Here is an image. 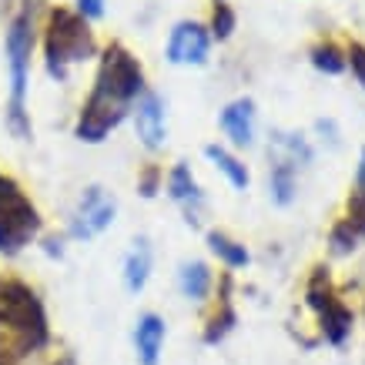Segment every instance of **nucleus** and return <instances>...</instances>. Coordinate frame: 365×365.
Instances as JSON below:
<instances>
[{"mask_svg":"<svg viewBox=\"0 0 365 365\" xmlns=\"http://www.w3.org/2000/svg\"><path fill=\"white\" fill-rule=\"evenodd\" d=\"M205 158H208L211 165H215L225 178H228V185H232V188L245 191L248 185H252V175H248V168H245L242 161L232 155V151H225L222 144H208V148H205Z\"/></svg>","mask_w":365,"mask_h":365,"instance_id":"nucleus-17","label":"nucleus"},{"mask_svg":"<svg viewBox=\"0 0 365 365\" xmlns=\"http://www.w3.org/2000/svg\"><path fill=\"white\" fill-rule=\"evenodd\" d=\"M222 131L228 134V141L235 148H248L255 141V101L252 98H235L232 104H225L222 118Z\"/></svg>","mask_w":365,"mask_h":365,"instance_id":"nucleus-12","label":"nucleus"},{"mask_svg":"<svg viewBox=\"0 0 365 365\" xmlns=\"http://www.w3.org/2000/svg\"><path fill=\"white\" fill-rule=\"evenodd\" d=\"M131 108H124L118 101L104 98L98 91H91L88 101L81 104V114H78V124H74V134L78 141H88V144H101L108 134L118 128V124L128 118Z\"/></svg>","mask_w":365,"mask_h":365,"instance_id":"nucleus-7","label":"nucleus"},{"mask_svg":"<svg viewBox=\"0 0 365 365\" xmlns=\"http://www.w3.org/2000/svg\"><path fill=\"white\" fill-rule=\"evenodd\" d=\"M78 14L84 21H98L104 14V0H78Z\"/></svg>","mask_w":365,"mask_h":365,"instance_id":"nucleus-27","label":"nucleus"},{"mask_svg":"<svg viewBox=\"0 0 365 365\" xmlns=\"http://www.w3.org/2000/svg\"><path fill=\"white\" fill-rule=\"evenodd\" d=\"M151 265H155V255H151V245L148 238H138L131 245V252L124 258V288L131 292V295H141L144 285H148V278H151Z\"/></svg>","mask_w":365,"mask_h":365,"instance_id":"nucleus-14","label":"nucleus"},{"mask_svg":"<svg viewBox=\"0 0 365 365\" xmlns=\"http://www.w3.org/2000/svg\"><path fill=\"white\" fill-rule=\"evenodd\" d=\"M41 235V211L11 175L0 171V255H21Z\"/></svg>","mask_w":365,"mask_h":365,"instance_id":"nucleus-4","label":"nucleus"},{"mask_svg":"<svg viewBox=\"0 0 365 365\" xmlns=\"http://www.w3.org/2000/svg\"><path fill=\"white\" fill-rule=\"evenodd\" d=\"M94 54H98V41H94L88 21H84L78 11H67V7L51 11L47 27H44L47 74L57 81H64L67 67L78 64V61H88V57H94Z\"/></svg>","mask_w":365,"mask_h":365,"instance_id":"nucleus-3","label":"nucleus"},{"mask_svg":"<svg viewBox=\"0 0 365 365\" xmlns=\"http://www.w3.org/2000/svg\"><path fill=\"white\" fill-rule=\"evenodd\" d=\"M178 288L181 295L191 302H208L211 288H215V272L208 268V262H181L178 268Z\"/></svg>","mask_w":365,"mask_h":365,"instance_id":"nucleus-15","label":"nucleus"},{"mask_svg":"<svg viewBox=\"0 0 365 365\" xmlns=\"http://www.w3.org/2000/svg\"><path fill=\"white\" fill-rule=\"evenodd\" d=\"M0 365H17V362H7V359H0Z\"/></svg>","mask_w":365,"mask_h":365,"instance_id":"nucleus-30","label":"nucleus"},{"mask_svg":"<svg viewBox=\"0 0 365 365\" xmlns=\"http://www.w3.org/2000/svg\"><path fill=\"white\" fill-rule=\"evenodd\" d=\"M228 288H232V278L225 275V292L218 295V305H215L208 325H205V335H201L205 345H218L225 335L235 329V322H238V315H235V309H232V299H228Z\"/></svg>","mask_w":365,"mask_h":365,"instance_id":"nucleus-16","label":"nucleus"},{"mask_svg":"<svg viewBox=\"0 0 365 365\" xmlns=\"http://www.w3.org/2000/svg\"><path fill=\"white\" fill-rule=\"evenodd\" d=\"M312 64L325 71V74H342L345 71V54L335 44H315L312 47Z\"/></svg>","mask_w":365,"mask_h":365,"instance_id":"nucleus-22","label":"nucleus"},{"mask_svg":"<svg viewBox=\"0 0 365 365\" xmlns=\"http://www.w3.org/2000/svg\"><path fill=\"white\" fill-rule=\"evenodd\" d=\"M208 248L211 255L222 262L225 268H245L248 262H252V255H248V248H245L238 238H232L228 232H208Z\"/></svg>","mask_w":365,"mask_h":365,"instance_id":"nucleus-18","label":"nucleus"},{"mask_svg":"<svg viewBox=\"0 0 365 365\" xmlns=\"http://www.w3.org/2000/svg\"><path fill=\"white\" fill-rule=\"evenodd\" d=\"M355 191L365 195V148H362V158H359V171H355Z\"/></svg>","mask_w":365,"mask_h":365,"instance_id":"nucleus-28","label":"nucleus"},{"mask_svg":"<svg viewBox=\"0 0 365 365\" xmlns=\"http://www.w3.org/2000/svg\"><path fill=\"white\" fill-rule=\"evenodd\" d=\"M165 188H168V195H171V201L185 208V215H188V225H198V208L205 205V195H201L198 178L191 175V168L185 165V161H178V165L168 171Z\"/></svg>","mask_w":365,"mask_h":365,"instance_id":"nucleus-11","label":"nucleus"},{"mask_svg":"<svg viewBox=\"0 0 365 365\" xmlns=\"http://www.w3.org/2000/svg\"><path fill=\"white\" fill-rule=\"evenodd\" d=\"M268 195L275 205H292L295 195H299V171L295 168H285V165H272L268 168Z\"/></svg>","mask_w":365,"mask_h":365,"instance_id":"nucleus-20","label":"nucleus"},{"mask_svg":"<svg viewBox=\"0 0 365 365\" xmlns=\"http://www.w3.org/2000/svg\"><path fill=\"white\" fill-rule=\"evenodd\" d=\"M104 98L118 101L124 108H134V101L141 98L144 91V67L141 61L128 51L124 44H108L101 51V64H98V78H94V88Z\"/></svg>","mask_w":365,"mask_h":365,"instance_id":"nucleus-5","label":"nucleus"},{"mask_svg":"<svg viewBox=\"0 0 365 365\" xmlns=\"http://www.w3.org/2000/svg\"><path fill=\"white\" fill-rule=\"evenodd\" d=\"M345 222L355 228V235L362 238L365 235V195H359V191H352V198H349V218Z\"/></svg>","mask_w":365,"mask_h":365,"instance_id":"nucleus-25","label":"nucleus"},{"mask_svg":"<svg viewBox=\"0 0 365 365\" xmlns=\"http://www.w3.org/2000/svg\"><path fill=\"white\" fill-rule=\"evenodd\" d=\"M51 365H78V362H74V355H57Z\"/></svg>","mask_w":365,"mask_h":365,"instance_id":"nucleus-29","label":"nucleus"},{"mask_svg":"<svg viewBox=\"0 0 365 365\" xmlns=\"http://www.w3.org/2000/svg\"><path fill=\"white\" fill-rule=\"evenodd\" d=\"M355 242H359V235H355V228H352L349 222H345V218H342L339 225H335L332 235H329V245H332V252H335V255H349V252L355 248Z\"/></svg>","mask_w":365,"mask_h":365,"instance_id":"nucleus-24","label":"nucleus"},{"mask_svg":"<svg viewBox=\"0 0 365 365\" xmlns=\"http://www.w3.org/2000/svg\"><path fill=\"white\" fill-rule=\"evenodd\" d=\"M51 342L44 302L37 288L17 275H0V359L21 362Z\"/></svg>","mask_w":365,"mask_h":365,"instance_id":"nucleus-1","label":"nucleus"},{"mask_svg":"<svg viewBox=\"0 0 365 365\" xmlns=\"http://www.w3.org/2000/svg\"><path fill=\"white\" fill-rule=\"evenodd\" d=\"M165 339H168V325L158 312H144L134 322V352L141 365H158L161 352H165Z\"/></svg>","mask_w":365,"mask_h":365,"instance_id":"nucleus-10","label":"nucleus"},{"mask_svg":"<svg viewBox=\"0 0 365 365\" xmlns=\"http://www.w3.org/2000/svg\"><path fill=\"white\" fill-rule=\"evenodd\" d=\"M235 24H238V17H235L232 4L215 0V7H211V24H208V34H211V37L228 41V37H232V31H235Z\"/></svg>","mask_w":365,"mask_h":365,"instance_id":"nucleus-21","label":"nucleus"},{"mask_svg":"<svg viewBox=\"0 0 365 365\" xmlns=\"http://www.w3.org/2000/svg\"><path fill=\"white\" fill-rule=\"evenodd\" d=\"M161 188H165V168L144 165L141 171H138V191H141V198H155Z\"/></svg>","mask_w":365,"mask_h":365,"instance_id":"nucleus-23","label":"nucleus"},{"mask_svg":"<svg viewBox=\"0 0 365 365\" xmlns=\"http://www.w3.org/2000/svg\"><path fill=\"white\" fill-rule=\"evenodd\" d=\"M208 47H211V34L205 24L181 21V24H175V31L168 37L165 54H168V61L178 67H188V64L198 67L208 61Z\"/></svg>","mask_w":365,"mask_h":365,"instance_id":"nucleus-8","label":"nucleus"},{"mask_svg":"<svg viewBox=\"0 0 365 365\" xmlns=\"http://www.w3.org/2000/svg\"><path fill=\"white\" fill-rule=\"evenodd\" d=\"M268 158H272V165H285L299 171L312 161V144L295 131H275L268 141Z\"/></svg>","mask_w":365,"mask_h":365,"instance_id":"nucleus-13","label":"nucleus"},{"mask_svg":"<svg viewBox=\"0 0 365 365\" xmlns=\"http://www.w3.org/2000/svg\"><path fill=\"white\" fill-rule=\"evenodd\" d=\"M114 215H118V201H114V195H108L101 185H91V188L81 195L78 205H74V211H71L67 235L78 238V242H91V238H98L101 232L111 228Z\"/></svg>","mask_w":365,"mask_h":365,"instance_id":"nucleus-6","label":"nucleus"},{"mask_svg":"<svg viewBox=\"0 0 365 365\" xmlns=\"http://www.w3.org/2000/svg\"><path fill=\"white\" fill-rule=\"evenodd\" d=\"M7 51V78H11V104H7V128L17 141L31 138V118H27V84H31V54H34V24L31 14L21 11L7 27L4 37Z\"/></svg>","mask_w":365,"mask_h":365,"instance_id":"nucleus-2","label":"nucleus"},{"mask_svg":"<svg viewBox=\"0 0 365 365\" xmlns=\"http://www.w3.org/2000/svg\"><path fill=\"white\" fill-rule=\"evenodd\" d=\"M134 131L138 141L148 151H161L168 141V114H165V101L158 91H144L141 98L134 101Z\"/></svg>","mask_w":365,"mask_h":365,"instance_id":"nucleus-9","label":"nucleus"},{"mask_svg":"<svg viewBox=\"0 0 365 365\" xmlns=\"http://www.w3.org/2000/svg\"><path fill=\"white\" fill-rule=\"evenodd\" d=\"M345 64H352V74L359 78V84H365V47L362 44H352V47H349Z\"/></svg>","mask_w":365,"mask_h":365,"instance_id":"nucleus-26","label":"nucleus"},{"mask_svg":"<svg viewBox=\"0 0 365 365\" xmlns=\"http://www.w3.org/2000/svg\"><path fill=\"white\" fill-rule=\"evenodd\" d=\"M319 319H322V335L332 345H342L345 339H349V332H352V312L345 309L342 302L332 299L319 312Z\"/></svg>","mask_w":365,"mask_h":365,"instance_id":"nucleus-19","label":"nucleus"}]
</instances>
